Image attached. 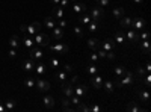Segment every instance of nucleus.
Returning <instances> with one entry per match:
<instances>
[{
    "mask_svg": "<svg viewBox=\"0 0 151 112\" xmlns=\"http://www.w3.org/2000/svg\"><path fill=\"white\" fill-rule=\"evenodd\" d=\"M33 41H35L39 47H47L48 44H50V36H48L47 33H44V32H38V33H35Z\"/></svg>",
    "mask_w": 151,
    "mask_h": 112,
    "instance_id": "nucleus-1",
    "label": "nucleus"
},
{
    "mask_svg": "<svg viewBox=\"0 0 151 112\" xmlns=\"http://www.w3.org/2000/svg\"><path fill=\"white\" fill-rule=\"evenodd\" d=\"M121 80L119 82H116V86H119V88H125V86H128L130 83H133V80H134V76H133V73H130V71H125L124 73V76L123 77H119Z\"/></svg>",
    "mask_w": 151,
    "mask_h": 112,
    "instance_id": "nucleus-2",
    "label": "nucleus"
},
{
    "mask_svg": "<svg viewBox=\"0 0 151 112\" xmlns=\"http://www.w3.org/2000/svg\"><path fill=\"white\" fill-rule=\"evenodd\" d=\"M91 20L92 21H100L103 17H104V11H103V8H98V6H95V8H92L91 9Z\"/></svg>",
    "mask_w": 151,
    "mask_h": 112,
    "instance_id": "nucleus-3",
    "label": "nucleus"
},
{
    "mask_svg": "<svg viewBox=\"0 0 151 112\" xmlns=\"http://www.w3.org/2000/svg\"><path fill=\"white\" fill-rule=\"evenodd\" d=\"M48 47H50L51 51H57V53H62V55L68 53V50H70V47H68L65 42H57V44H55V46H50L48 44Z\"/></svg>",
    "mask_w": 151,
    "mask_h": 112,
    "instance_id": "nucleus-4",
    "label": "nucleus"
},
{
    "mask_svg": "<svg viewBox=\"0 0 151 112\" xmlns=\"http://www.w3.org/2000/svg\"><path fill=\"white\" fill-rule=\"evenodd\" d=\"M35 85H36V89L39 93H47L48 89H50V83L47 80H44V79H36L35 80Z\"/></svg>",
    "mask_w": 151,
    "mask_h": 112,
    "instance_id": "nucleus-5",
    "label": "nucleus"
},
{
    "mask_svg": "<svg viewBox=\"0 0 151 112\" xmlns=\"http://www.w3.org/2000/svg\"><path fill=\"white\" fill-rule=\"evenodd\" d=\"M30 59H32V61H41L42 59V56H44V53H42V50L39 49V47H32L30 49Z\"/></svg>",
    "mask_w": 151,
    "mask_h": 112,
    "instance_id": "nucleus-6",
    "label": "nucleus"
},
{
    "mask_svg": "<svg viewBox=\"0 0 151 112\" xmlns=\"http://www.w3.org/2000/svg\"><path fill=\"white\" fill-rule=\"evenodd\" d=\"M125 38H127V41H130L132 44H136L139 41V33L134 31V29H127V33H125Z\"/></svg>",
    "mask_w": 151,
    "mask_h": 112,
    "instance_id": "nucleus-7",
    "label": "nucleus"
},
{
    "mask_svg": "<svg viewBox=\"0 0 151 112\" xmlns=\"http://www.w3.org/2000/svg\"><path fill=\"white\" fill-rule=\"evenodd\" d=\"M132 27L134 31H142V29L145 27V20L142 17H134L133 21H132Z\"/></svg>",
    "mask_w": 151,
    "mask_h": 112,
    "instance_id": "nucleus-8",
    "label": "nucleus"
},
{
    "mask_svg": "<svg viewBox=\"0 0 151 112\" xmlns=\"http://www.w3.org/2000/svg\"><path fill=\"white\" fill-rule=\"evenodd\" d=\"M62 91H64V94H65L66 97H71V95H74V86H73V83H71V82H66V80H64V83H62Z\"/></svg>",
    "mask_w": 151,
    "mask_h": 112,
    "instance_id": "nucleus-9",
    "label": "nucleus"
},
{
    "mask_svg": "<svg viewBox=\"0 0 151 112\" xmlns=\"http://www.w3.org/2000/svg\"><path fill=\"white\" fill-rule=\"evenodd\" d=\"M91 83L94 85V88L101 89L103 88V77L100 76V74H94V76L91 77Z\"/></svg>",
    "mask_w": 151,
    "mask_h": 112,
    "instance_id": "nucleus-10",
    "label": "nucleus"
},
{
    "mask_svg": "<svg viewBox=\"0 0 151 112\" xmlns=\"http://www.w3.org/2000/svg\"><path fill=\"white\" fill-rule=\"evenodd\" d=\"M21 67H23V70H24L26 73H32L33 70H35V61H32V59H27V61H24L21 64Z\"/></svg>",
    "mask_w": 151,
    "mask_h": 112,
    "instance_id": "nucleus-11",
    "label": "nucleus"
},
{
    "mask_svg": "<svg viewBox=\"0 0 151 112\" xmlns=\"http://www.w3.org/2000/svg\"><path fill=\"white\" fill-rule=\"evenodd\" d=\"M101 46H103V50L104 51H113V50H115V41L110 40V38H107L106 41H103Z\"/></svg>",
    "mask_w": 151,
    "mask_h": 112,
    "instance_id": "nucleus-12",
    "label": "nucleus"
},
{
    "mask_svg": "<svg viewBox=\"0 0 151 112\" xmlns=\"http://www.w3.org/2000/svg\"><path fill=\"white\" fill-rule=\"evenodd\" d=\"M51 14H53L51 17H56L57 20H60V18H64V17H65V11H64L62 8H60L59 5H56L55 8H53V12H51Z\"/></svg>",
    "mask_w": 151,
    "mask_h": 112,
    "instance_id": "nucleus-13",
    "label": "nucleus"
},
{
    "mask_svg": "<svg viewBox=\"0 0 151 112\" xmlns=\"http://www.w3.org/2000/svg\"><path fill=\"white\" fill-rule=\"evenodd\" d=\"M51 31H53V38H55V40L60 41V40L64 38V29H62V27L56 26V27H53Z\"/></svg>",
    "mask_w": 151,
    "mask_h": 112,
    "instance_id": "nucleus-14",
    "label": "nucleus"
},
{
    "mask_svg": "<svg viewBox=\"0 0 151 112\" xmlns=\"http://www.w3.org/2000/svg\"><path fill=\"white\" fill-rule=\"evenodd\" d=\"M103 88L106 89V93H109V94H112L113 91H115V88H116V85H115V82L106 80V82H103Z\"/></svg>",
    "mask_w": 151,
    "mask_h": 112,
    "instance_id": "nucleus-15",
    "label": "nucleus"
},
{
    "mask_svg": "<svg viewBox=\"0 0 151 112\" xmlns=\"http://www.w3.org/2000/svg\"><path fill=\"white\" fill-rule=\"evenodd\" d=\"M41 29V24L39 23H33V24H30V26H27L26 27V32L29 33V35H35V33H38V31Z\"/></svg>",
    "mask_w": 151,
    "mask_h": 112,
    "instance_id": "nucleus-16",
    "label": "nucleus"
},
{
    "mask_svg": "<svg viewBox=\"0 0 151 112\" xmlns=\"http://www.w3.org/2000/svg\"><path fill=\"white\" fill-rule=\"evenodd\" d=\"M132 18L130 17H123V18H119V24L123 29H130L132 27Z\"/></svg>",
    "mask_w": 151,
    "mask_h": 112,
    "instance_id": "nucleus-17",
    "label": "nucleus"
},
{
    "mask_svg": "<svg viewBox=\"0 0 151 112\" xmlns=\"http://www.w3.org/2000/svg\"><path fill=\"white\" fill-rule=\"evenodd\" d=\"M86 93H88V86H86V85H77V86L74 88V94L79 95V97L85 95Z\"/></svg>",
    "mask_w": 151,
    "mask_h": 112,
    "instance_id": "nucleus-18",
    "label": "nucleus"
},
{
    "mask_svg": "<svg viewBox=\"0 0 151 112\" xmlns=\"http://www.w3.org/2000/svg\"><path fill=\"white\" fill-rule=\"evenodd\" d=\"M42 102H44V106L47 109H51L53 106H55V99H53L51 95H44Z\"/></svg>",
    "mask_w": 151,
    "mask_h": 112,
    "instance_id": "nucleus-19",
    "label": "nucleus"
},
{
    "mask_svg": "<svg viewBox=\"0 0 151 112\" xmlns=\"http://www.w3.org/2000/svg\"><path fill=\"white\" fill-rule=\"evenodd\" d=\"M113 41H116L118 44H124L125 42V36H124V31L123 29H118L116 33H115V40Z\"/></svg>",
    "mask_w": 151,
    "mask_h": 112,
    "instance_id": "nucleus-20",
    "label": "nucleus"
},
{
    "mask_svg": "<svg viewBox=\"0 0 151 112\" xmlns=\"http://www.w3.org/2000/svg\"><path fill=\"white\" fill-rule=\"evenodd\" d=\"M44 26H45V29H53V27H56L57 23L55 21V17H47V18H45Z\"/></svg>",
    "mask_w": 151,
    "mask_h": 112,
    "instance_id": "nucleus-21",
    "label": "nucleus"
},
{
    "mask_svg": "<svg viewBox=\"0 0 151 112\" xmlns=\"http://www.w3.org/2000/svg\"><path fill=\"white\" fill-rule=\"evenodd\" d=\"M73 11L76 14H82V12L86 11V5L85 3H74L73 5Z\"/></svg>",
    "mask_w": 151,
    "mask_h": 112,
    "instance_id": "nucleus-22",
    "label": "nucleus"
},
{
    "mask_svg": "<svg viewBox=\"0 0 151 112\" xmlns=\"http://www.w3.org/2000/svg\"><path fill=\"white\" fill-rule=\"evenodd\" d=\"M138 95H139V99L142 102H145V103L150 102V93H148V89H142V91L138 93Z\"/></svg>",
    "mask_w": 151,
    "mask_h": 112,
    "instance_id": "nucleus-23",
    "label": "nucleus"
},
{
    "mask_svg": "<svg viewBox=\"0 0 151 112\" xmlns=\"http://www.w3.org/2000/svg\"><path fill=\"white\" fill-rule=\"evenodd\" d=\"M98 46H100V42H98L97 38H89V40H88V47H89L91 50L98 49Z\"/></svg>",
    "mask_w": 151,
    "mask_h": 112,
    "instance_id": "nucleus-24",
    "label": "nucleus"
},
{
    "mask_svg": "<svg viewBox=\"0 0 151 112\" xmlns=\"http://www.w3.org/2000/svg\"><path fill=\"white\" fill-rule=\"evenodd\" d=\"M141 50H142L145 55H150V41H148V40H143V41H142Z\"/></svg>",
    "mask_w": 151,
    "mask_h": 112,
    "instance_id": "nucleus-25",
    "label": "nucleus"
},
{
    "mask_svg": "<svg viewBox=\"0 0 151 112\" xmlns=\"http://www.w3.org/2000/svg\"><path fill=\"white\" fill-rule=\"evenodd\" d=\"M35 71H36V74H38V76H42V74L45 73V65H44L42 62L36 64V65H35Z\"/></svg>",
    "mask_w": 151,
    "mask_h": 112,
    "instance_id": "nucleus-26",
    "label": "nucleus"
},
{
    "mask_svg": "<svg viewBox=\"0 0 151 112\" xmlns=\"http://www.w3.org/2000/svg\"><path fill=\"white\" fill-rule=\"evenodd\" d=\"M115 76L116 77H123L124 76V73H125V68H124V65H118V67H115Z\"/></svg>",
    "mask_w": 151,
    "mask_h": 112,
    "instance_id": "nucleus-27",
    "label": "nucleus"
},
{
    "mask_svg": "<svg viewBox=\"0 0 151 112\" xmlns=\"http://www.w3.org/2000/svg\"><path fill=\"white\" fill-rule=\"evenodd\" d=\"M9 46H11V49H17V47H20V40H18V36H12V38L9 40Z\"/></svg>",
    "mask_w": 151,
    "mask_h": 112,
    "instance_id": "nucleus-28",
    "label": "nucleus"
},
{
    "mask_svg": "<svg viewBox=\"0 0 151 112\" xmlns=\"http://www.w3.org/2000/svg\"><path fill=\"white\" fill-rule=\"evenodd\" d=\"M127 111H130V112H145V109L136 106V104H133V103H130V104L127 106Z\"/></svg>",
    "mask_w": 151,
    "mask_h": 112,
    "instance_id": "nucleus-29",
    "label": "nucleus"
},
{
    "mask_svg": "<svg viewBox=\"0 0 151 112\" xmlns=\"http://www.w3.org/2000/svg\"><path fill=\"white\" fill-rule=\"evenodd\" d=\"M24 85H26V88H27V89H32V88L35 86V79H33V77H26Z\"/></svg>",
    "mask_w": 151,
    "mask_h": 112,
    "instance_id": "nucleus-30",
    "label": "nucleus"
},
{
    "mask_svg": "<svg viewBox=\"0 0 151 112\" xmlns=\"http://www.w3.org/2000/svg\"><path fill=\"white\" fill-rule=\"evenodd\" d=\"M124 8H115L113 9V15H115L116 18H123L124 17Z\"/></svg>",
    "mask_w": 151,
    "mask_h": 112,
    "instance_id": "nucleus-31",
    "label": "nucleus"
},
{
    "mask_svg": "<svg viewBox=\"0 0 151 112\" xmlns=\"http://www.w3.org/2000/svg\"><path fill=\"white\" fill-rule=\"evenodd\" d=\"M15 106H17V102H14V100H8V102H5V108H6L8 111L15 109Z\"/></svg>",
    "mask_w": 151,
    "mask_h": 112,
    "instance_id": "nucleus-32",
    "label": "nucleus"
},
{
    "mask_svg": "<svg viewBox=\"0 0 151 112\" xmlns=\"http://www.w3.org/2000/svg\"><path fill=\"white\" fill-rule=\"evenodd\" d=\"M79 20H80V23H82V24H89L91 21H92V20H91V17H89V15H86V14L80 15V17H79Z\"/></svg>",
    "mask_w": 151,
    "mask_h": 112,
    "instance_id": "nucleus-33",
    "label": "nucleus"
},
{
    "mask_svg": "<svg viewBox=\"0 0 151 112\" xmlns=\"http://www.w3.org/2000/svg\"><path fill=\"white\" fill-rule=\"evenodd\" d=\"M23 42H24V46H26L27 49H32V47L35 46V41H33L32 38H24V40H23Z\"/></svg>",
    "mask_w": 151,
    "mask_h": 112,
    "instance_id": "nucleus-34",
    "label": "nucleus"
},
{
    "mask_svg": "<svg viewBox=\"0 0 151 112\" xmlns=\"http://www.w3.org/2000/svg\"><path fill=\"white\" fill-rule=\"evenodd\" d=\"M55 77H56V79H59V80H62V82H64V80H66V77H68V76H66V71H57Z\"/></svg>",
    "mask_w": 151,
    "mask_h": 112,
    "instance_id": "nucleus-35",
    "label": "nucleus"
},
{
    "mask_svg": "<svg viewBox=\"0 0 151 112\" xmlns=\"http://www.w3.org/2000/svg\"><path fill=\"white\" fill-rule=\"evenodd\" d=\"M97 71H98V68H97V65H95V64H91V65L88 67V73L91 74V76L97 74Z\"/></svg>",
    "mask_w": 151,
    "mask_h": 112,
    "instance_id": "nucleus-36",
    "label": "nucleus"
},
{
    "mask_svg": "<svg viewBox=\"0 0 151 112\" xmlns=\"http://www.w3.org/2000/svg\"><path fill=\"white\" fill-rule=\"evenodd\" d=\"M136 73H138V76L139 77H143V76H145V74H147V71H145V68H143V67H138V68H136Z\"/></svg>",
    "mask_w": 151,
    "mask_h": 112,
    "instance_id": "nucleus-37",
    "label": "nucleus"
},
{
    "mask_svg": "<svg viewBox=\"0 0 151 112\" xmlns=\"http://www.w3.org/2000/svg\"><path fill=\"white\" fill-rule=\"evenodd\" d=\"M88 29H89L91 32L98 31V24H97V21H92V23H89V24H88Z\"/></svg>",
    "mask_w": 151,
    "mask_h": 112,
    "instance_id": "nucleus-38",
    "label": "nucleus"
},
{
    "mask_svg": "<svg viewBox=\"0 0 151 112\" xmlns=\"http://www.w3.org/2000/svg\"><path fill=\"white\" fill-rule=\"evenodd\" d=\"M143 77H145V86H147V89H150V86H151V74L147 73Z\"/></svg>",
    "mask_w": 151,
    "mask_h": 112,
    "instance_id": "nucleus-39",
    "label": "nucleus"
},
{
    "mask_svg": "<svg viewBox=\"0 0 151 112\" xmlns=\"http://www.w3.org/2000/svg\"><path fill=\"white\" fill-rule=\"evenodd\" d=\"M76 111H83V112H89V106H86V104H77V108H76Z\"/></svg>",
    "mask_w": 151,
    "mask_h": 112,
    "instance_id": "nucleus-40",
    "label": "nucleus"
},
{
    "mask_svg": "<svg viewBox=\"0 0 151 112\" xmlns=\"http://www.w3.org/2000/svg\"><path fill=\"white\" fill-rule=\"evenodd\" d=\"M73 31H74V33H76V36H77V38H82V36H83V31H82V27H74L73 29Z\"/></svg>",
    "mask_w": 151,
    "mask_h": 112,
    "instance_id": "nucleus-41",
    "label": "nucleus"
},
{
    "mask_svg": "<svg viewBox=\"0 0 151 112\" xmlns=\"http://www.w3.org/2000/svg\"><path fill=\"white\" fill-rule=\"evenodd\" d=\"M50 67H53V68H57V67H59V61H57L56 58H51L50 59Z\"/></svg>",
    "mask_w": 151,
    "mask_h": 112,
    "instance_id": "nucleus-42",
    "label": "nucleus"
},
{
    "mask_svg": "<svg viewBox=\"0 0 151 112\" xmlns=\"http://www.w3.org/2000/svg\"><path fill=\"white\" fill-rule=\"evenodd\" d=\"M59 6L60 8H68V6H70V0H60Z\"/></svg>",
    "mask_w": 151,
    "mask_h": 112,
    "instance_id": "nucleus-43",
    "label": "nucleus"
},
{
    "mask_svg": "<svg viewBox=\"0 0 151 112\" xmlns=\"http://www.w3.org/2000/svg\"><path fill=\"white\" fill-rule=\"evenodd\" d=\"M139 40H150V32H142L141 35H139Z\"/></svg>",
    "mask_w": 151,
    "mask_h": 112,
    "instance_id": "nucleus-44",
    "label": "nucleus"
},
{
    "mask_svg": "<svg viewBox=\"0 0 151 112\" xmlns=\"http://www.w3.org/2000/svg\"><path fill=\"white\" fill-rule=\"evenodd\" d=\"M70 99H71V103H74V104H79V103H80V99H79V95H76V94H74V95H71Z\"/></svg>",
    "mask_w": 151,
    "mask_h": 112,
    "instance_id": "nucleus-45",
    "label": "nucleus"
},
{
    "mask_svg": "<svg viewBox=\"0 0 151 112\" xmlns=\"http://www.w3.org/2000/svg\"><path fill=\"white\" fill-rule=\"evenodd\" d=\"M89 111H92V112H100V111H101V106H98V104H92V106H89Z\"/></svg>",
    "mask_w": 151,
    "mask_h": 112,
    "instance_id": "nucleus-46",
    "label": "nucleus"
},
{
    "mask_svg": "<svg viewBox=\"0 0 151 112\" xmlns=\"http://www.w3.org/2000/svg\"><path fill=\"white\" fill-rule=\"evenodd\" d=\"M60 103H62V106H70V97H66V99H62L60 100Z\"/></svg>",
    "mask_w": 151,
    "mask_h": 112,
    "instance_id": "nucleus-47",
    "label": "nucleus"
},
{
    "mask_svg": "<svg viewBox=\"0 0 151 112\" xmlns=\"http://www.w3.org/2000/svg\"><path fill=\"white\" fill-rule=\"evenodd\" d=\"M98 59H100V58H98L97 53H91V61H92V62H98Z\"/></svg>",
    "mask_w": 151,
    "mask_h": 112,
    "instance_id": "nucleus-48",
    "label": "nucleus"
},
{
    "mask_svg": "<svg viewBox=\"0 0 151 112\" xmlns=\"http://www.w3.org/2000/svg\"><path fill=\"white\" fill-rule=\"evenodd\" d=\"M97 3L100 6H107L109 5V0H97Z\"/></svg>",
    "mask_w": 151,
    "mask_h": 112,
    "instance_id": "nucleus-49",
    "label": "nucleus"
},
{
    "mask_svg": "<svg viewBox=\"0 0 151 112\" xmlns=\"http://www.w3.org/2000/svg\"><path fill=\"white\" fill-rule=\"evenodd\" d=\"M64 71H66V73H70V71H73V67H71L70 64H65V65H64Z\"/></svg>",
    "mask_w": 151,
    "mask_h": 112,
    "instance_id": "nucleus-50",
    "label": "nucleus"
},
{
    "mask_svg": "<svg viewBox=\"0 0 151 112\" xmlns=\"http://www.w3.org/2000/svg\"><path fill=\"white\" fill-rule=\"evenodd\" d=\"M106 58H109V59H115V53H113V51H106Z\"/></svg>",
    "mask_w": 151,
    "mask_h": 112,
    "instance_id": "nucleus-51",
    "label": "nucleus"
},
{
    "mask_svg": "<svg viewBox=\"0 0 151 112\" xmlns=\"http://www.w3.org/2000/svg\"><path fill=\"white\" fill-rule=\"evenodd\" d=\"M9 56H11V58H15V56H17V49H11V50H9Z\"/></svg>",
    "mask_w": 151,
    "mask_h": 112,
    "instance_id": "nucleus-52",
    "label": "nucleus"
},
{
    "mask_svg": "<svg viewBox=\"0 0 151 112\" xmlns=\"http://www.w3.org/2000/svg\"><path fill=\"white\" fill-rule=\"evenodd\" d=\"M97 55H98V58H100V59H104V58H106V51H104V50H100Z\"/></svg>",
    "mask_w": 151,
    "mask_h": 112,
    "instance_id": "nucleus-53",
    "label": "nucleus"
},
{
    "mask_svg": "<svg viewBox=\"0 0 151 112\" xmlns=\"http://www.w3.org/2000/svg\"><path fill=\"white\" fill-rule=\"evenodd\" d=\"M62 111H64V112H73V111H76V109H73L71 106H64Z\"/></svg>",
    "mask_w": 151,
    "mask_h": 112,
    "instance_id": "nucleus-54",
    "label": "nucleus"
},
{
    "mask_svg": "<svg viewBox=\"0 0 151 112\" xmlns=\"http://www.w3.org/2000/svg\"><path fill=\"white\" fill-rule=\"evenodd\" d=\"M59 27H66V21L60 18V21H59Z\"/></svg>",
    "mask_w": 151,
    "mask_h": 112,
    "instance_id": "nucleus-55",
    "label": "nucleus"
},
{
    "mask_svg": "<svg viewBox=\"0 0 151 112\" xmlns=\"http://www.w3.org/2000/svg\"><path fill=\"white\" fill-rule=\"evenodd\" d=\"M77 82H79V76H74V77H73V80H71V83H73V85H76Z\"/></svg>",
    "mask_w": 151,
    "mask_h": 112,
    "instance_id": "nucleus-56",
    "label": "nucleus"
},
{
    "mask_svg": "<svg viewBox=\"0 0 151 112\" xmlns=\"http://www.w3.org/2000/svg\"><path fill=\"white\" fill-rule=\"evenodd\" d=\"M145 71H147V73L151 71V64H150V62H147V65H145Z\"/></svg>",
    "mask_w": 151,
    "mask_h": 112,
    "instance_id": "nucleus-57",
    "label": "nucleus"
},
{
    "mask_svg": "<svg viewBox=\"0 0 151 112\" xmlns=\"http://www.w3.org/2000/svg\"><path fill=\"white\" fill-rule=\"evenodd\" d=\"M5 111H6V108H5L3 102H0V112H5Z\"/></svg>",
    "mask_w": 151,
    "mask_h": 112,
    "instance_id": "nucleus-58",
    "label": "nucleus"
},
{
    "mask_svg": "<svg viewBox=\"0 0 151 112\" xmlns=\"http://www.w3.org/2000/svg\"><path fill=\"white\" fill-rule=\"evenodd\" d=\"M26 27H27L26 24H21V26H20V29H21V32H26Z\"/></svg>",
    "mask_w": 151,
    "mask_h": 112,
    "instance_id": "nucleus-59",
    "label": "nucleus"
},
{
    "mask_svg": "<svg viewBox=\"0 0 151 112\" xmlns=\"http://www.w3.org/2000/svg\"><path fill=\"white\" fill-rule=\"evenodd\" d=\"M50 2H51L53 5H59V2H60V0H50Z\"/></svg>",
    "mask_w": 151,
    "mask_h": 112,
    "instance_id": "nucleus-60",
    "label": "nucleus"
},
{
    "mask_svg": "<svg viewBox=\"0 0 151 112\" xmlns=\"http://www.w3.org/2000/svg\"><path fill=\"white\" fill-rule=\"evenodd\" d=\"M133 2H134V3H136V5H141V3H142V2H143V0H133Z\"/></svg>",
    "mask_w": 151,
    "mask_h": 112,
    "instance_id": "nucleus-61",
    "label": "nucleus"
},
{
    "mask_svg": "<svg viewBox=\"0 0 151 112\" xmlns=\"http://www.w3.org/2000/svg\"><path fill=\"white\" fill-rule=\"evenodd\" d=\"M73 2H76V0H73Z\"/></svg>",
    "mask_w": 151,
    "mask_h": 112,
    "instance_id": "nucleus-62",
    "label": "nucleus"
}]
</instances>
